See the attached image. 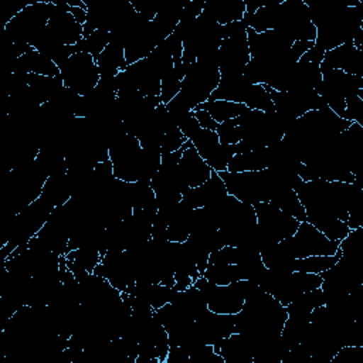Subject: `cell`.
Wrapping results in <instances>:
<instances>
[{
  "instance_id": "7",
  "label": "cell",
  "mask_w": 363,
  "mask_h": 363,
  "mask_svg": "<svg viewBox=\"0 0 363 363\" xmlns=\"http://www.w3.org/2000/svg\"><path fill=\"white\" fill-rule=\"evenodd\" d=\"M190 142L211 170L217 173L227 170L230 160L235 155V145L220 143L216 130L200 128Z\"/></svg>"
},
{
  "instance_id": "19",
  "label": "cell",
  "mask_w": 363,
  "mask_h": 363,
  "mask_svg": "<svg viewBox=\"0 0 363 363\" xmlns=\"http://www.w3.org/2000/svg\"><path fill=\"white\" fill-rule=\"evenodd\" d=\"M101 77H115L128 67L125 48L116 44H108L106 48L95 58Z\"/></svg>"
},
{
  "instance_id": "34",
  "label": "cell",
  "mask_w": 363,
  "mask_h": 363,
  "mask_svg": "<svg viewBox=\"0 0 363 363\" xmlns=\"http://www.w3.org/2000/svg\"><path fill=\"white\" fill-rule=\"evenodd\" d=\"M179 129L184 135V138L189 139V140L196 135V132L200 129V125H199V122H197V119H196L193 112L184 121H182L179 123Z\"/></svg>"
},
{
  "instance_id": "30",
  "label": "cell",
  "mask_w": 363,
  "mask_h": 363,
  "mask_svg": "<svg viewBox=\"0 0 363 363\" xmlns=\"http://www.w3.org/2000/svg\"><path fill=\"white\" fill-rule=\"evenodd\" d=\"M189 139L184 138V135L182 133V130L179 128H173L170 130H167L162 139V145H160V152L162 153H170V152H176L179 150Z\"/></svg>"
},
{
  "instance_id": "22",
  "label": "cell",
  "mask_w": 363,
  "mask_h": 363,
  "mask_svg": "<svg viewBox=\"0 0 363 363\" xmlns=\"http://www.w3.org/2000/svg\"><path fill=\"white\" fill-rule=\"evenodd\" d=\"M325 303H326V298L322 288H316V289L301 294L285 308H286L288 316H309V313L315 308L322 306Z\"/></svg>"
},
{
  "instance_id": "11",
  "label": "cell",
  "mask_w": 363,
  "mask_h": 363,
  "mask_svg": "<svg viewBox=\"0 0 363 363\" xmlns=\"http://www.w3.org/2000/svg\"><path fill=\"white\" fill-rule=\"evenodd\" d=\"M228 196L227 187L217 172L213 170L211 176L197 187H189L183 194L184 200L191 208L214 207L223 203Z\"/></svg>"
},
{
  "instance_id": "14",
  "label": "cell",
  "mask_w": 363,
  "mask_h": 363,
  "mask_svg": "<svg viewBox=\"0 0 363 363\" xmlns=\"http://www.w3.org/2000/svg\"><path fill=\"white\" fill-rule=\"evenodd\" d=\"M11 72L58 77L60 68L54 61H51L48 57H45L44 54L31 47L27 52H24L20 58H17L13 62Z\"/></svg>"
},
{
  "instance_id": "15",
  "label": "cell",
  "mask_w": 363,
  "mask_h": 363,
  "mask_svg": "<svg viewBox=\"0 0 363 363\" xmlns=\"http://www.w3.org/2000/svg\"><path fill=\"white\" fill-rule=\"evenodd\" d=\"M254 350V340L234 332L221 342L218 353L225 363H252Z\"/></svg>"
},
{
  "instance_id": "4",
  "label": "cell",
  "mask_w": 363,
  "mask_h": 363,
  "mask_svg": "<svg viewBox=\"0 0 363 363\" xmlns=\"http://www.w3.org/2000/svg\"><path fill=\"white\" fill-rule=\"evenodd\" d=\"M64 86L84 96L89 94L99 81V71L95 58L86 52H75L60 68Z\"/></svg>"
},
{
  "instance_id": "10",
  "label": "cell",
  "mask_w": 363,
  "mask_h": 363,
  "mask_svg": "<svg viewBox=\"0 0 363 363\" xmlns=\"http://www.w3.org/2000/svg\"><path fill=\"white\" fill-rule=\"evenodd\" d=\"M200 336L206 345H211L218 353L221 342L235 332V315L206 311L196 320Z\"/></svg>"
},
{
  "instance_id": "35",
  "label": "cell",
  "mask_w": 363,
  "mask_h": 363,
  "mask_svg": "<svg viewBox=\"0 0 363 363\" xmlns=\"http://www.w3.org/2000/svg\"><path fill=\"white\" fill-rule=\"evenodd\" d=\"M193 113H194V116H196V119H197V122H199V125H200V128H203V129H208V130H216L217 129V122L211 118V115L207 112V111H204V109H193Z\"/></svg>"
},
{
  "instance_id": "13",
  "label": "cell",
  "mask_w": 363,
  "mask_h": 363,
  "mask_svg": "<svg viewBox=\"0 0 363 363\" xmlns=\"http://www.w3.org/2000/svg\"><path fill=\"white\" fill-rule=\"evenodd\" d=\"M177 167H179V174L187 189L203 184L213 173L211 167L199 155V152L196 150V147L191 145L190 140L182 153Z\"/></svg>"
},
{
  "instance_id": "12",
  "label": "cell",
  "mask_w": 363,
  "mask_h": 363,
  "mask_svg": "<svg viewBox=\"0 0 363 363\" xmlns=\"http://www.w3.org/2000/svg\"><path fill=\"white\" fill-rule=\"evenodd\" d=\"M320 71L340 69L343 72L363 77V51L357 50L353 43H345L325 52L320 62Z\"/></svg>"
},
{
  "instance_id": "31",
  "label": "cell",
  "mask_w": 363,
  "mask_h": 363,
  "mask_svg": "<svg viewBox=\"0 0 363 363\" xmlns=\"http://www.w3.org/2000/svg\"><path fill=\"white\" fill-rule=\"evenodd\" d=\"M345 119L349 122H356L363 126V99L359 95L346 98Z\"/></svg>"
},
{
  "instance_id": "33",
  "label": "cell",
  "mask_w": 363,
  "mask_h": 363,
  "mask_svg": "<svg viewBox=\"0 0 363 363\" xmlns=\"http://www.w3.org/2000/svg\"><path fill=\"white\" fill-rule=\"evenodd\" d=\"M247 26L242 20H238V21H233V23H228L225 26H221V34H223V40L224 38H233V37H238V35H242L247 33Z\"/></svg>"
},
{
  "instance_id": "21",
  "label": "cell",
  "mask_w": 363,
  "mask_h": 363,
  "mask_svg": "<svg viewBox=\"0 0 363 363\" xmlns=\"http://www.w3.org/2000/svg\"><path fill=\"white\" fill-rule=\"evenodd\" d=\"M196 108L207 111L217 123L234 119L248 109L244 104H237V102L223 101V99H208Z\"/></svg>"
},
{
  "instance_id": "9",
  "label": "cell",
  "mask_w": 363,
  "mask_h": 363,
  "mask_svg": "<svg viewBox=\"0 0 363 363\" xmlns=\"http://www.w3.org/2000/svg\"><path fill=\"white\" fill-rule=\"evenodd\" d=\"M250 60L247 33L221 41L218 47V71L221 75H241Z\"/></svg>"
},
{
  "instance_id": "3",
  "label": "cell",
  "mask_w": 363,
  "mask_h": 363,
  "mask_svg": "<svg viewBox=\"0 0 363 363\" xmlns=\"http://www.w3.org/2000/svg\"><path fill=\"white\" fill-rule=\"evenodd\" d=\"M220 78L221 74L217 67L196 61L189 65L177 95L191 109H194L196 106L208 101L213 91L217 88Z\"/></svg>"
},
{
  "instance_id": "2",
  "label": "cell",
  "mask_w": 363,
  "mask_h": 363,
  "mask_svg": "<svg viewBox=\"0 0 363 363\" xmlns=\"http://www.w3.org/2000/svg\"><path fill=\"white\" fill-rule=\"evenodd\" d=\"M52 10V1H34L26 4L3 28L11 43H31L45 30Z\"/></svg>"
},
{
  "instance_id": "27",
  "label": "cell",
  "mask_w": 363,
  "mask_h": 363,
  "mask_svg": "<svg viewBox=\"0 0 363 363\" xmlns=\"http://www.w3.org/2000/svg\"><path fill=\"white\" fill-rule=\"evenodd\" d=\"M65 258L68 261L79 265L81 268H84L89 274H92L95 267L101 262L102 255H101V252L95 247L84 245V247H79L77 250H72V251L67 252Z\"/></svg>"
},
{
  "instance_id": "29",
  "label": "cell",
  "mask_w": 363,
  "mask_h": 363,
  "mask_svg": "<svg viewBox=\"0 0 363 363\" xmlns=\"http://www.w3.org/2000/svg\"><path fill=\"white\" fill-rule=\"evenodd\" d=\"M216 133L218 136L220 143H224V145H237L241 140L240 128L233 122V119L218 123Z\"/></svg>"
},
{
  "instance_id": "20",
  "label": "cell",
  "mask_w": 363,
  "mask_h": 363,
  "mask_svg": "<svg viewBox=\"0 0 363 363\" xmlns=\"http://www.w3.org/2000/svg\"><path fill=\"white\" fill-rule=\"evenodd\" d=\"M269 203H272L279 210L285 211L286 214L296 218L299 223L306 221L305 208L301 204L296 193L291 187H279L274 191V194L269 199Z\"/></svg>"
},
{
  "instance_id": "28",
  "label": "cell",
  "mask_w": 363,
  "mask_h": 363,
  "mask_svg": "<svg viewBox=\"0 0 363 363\" xmlns=\"http://www.w3.org/2000/svg\"><path fill=\"white\" fill-rule=\"evenodd\" d=\"M180 86H182V79L179 78V75L176 74V71L173 68L160 81V99H162V102L164 105L169 104L180 92Z\"/></svg>"
},
{
  "instance_id": "18",
  "label": "cell",
  "mask_w": 363,
  "mask_h": 363,
  "mask_svg": "<svg viewBox=\"0 0 363 363\" xmlns=\"http://www.w3.org/2000/svg\"><path fill=\"white\" fill-rule=\"evenodd\" d=\"M27 82L31 91L33 98L38 105L52 101L60 91L64 88V82L61 77H45L37 74H28Z\"/></svg>"
},
{
  "instance_id": "36",
  "label": "cell",
  "mask_w": 363,
  "mask_h": 363,
  "mask_svg": "<svg viewBox=\"0 0 363 363\" xmlns=\"http://www.w3.org/2000/svg\"><path fill=\"white\" fill-rule=\"evenodd\" d=\"M323 55H325V51H323L322 48H319L318 45L313 44V45L301 57L299 61H302V62H313V64H319V65H320V62H322V60H323Z\"/></svg>"
},
{
  "instance_id": "1",
  "label": "cell",
  "mask_w": 363,
  "mask_h": 363,
  "mask_svg": "<svg viewBox=\"0 0 363 363\" xmlns=\"http://www.w3.org/2000/svg\"><path fill=\"white\" fill-rule=\"evenodd\" d=\"M227 191L237 200L255 206L269 201L274 191L279 187H288L282 179L269 167L257 172H220Z\"/></svg>"
},
{
  "instance_id": "5",
  "label": "cell",
  "mask_w": 363,
  "mask_h": 363,
  "mask_svg": "<svg viewBox=\"0 0 363 363\" xmlns=\"http://www.w3.org/2000/svg\"><path fill=\"white\" fill-rule=\"evenodd\" d=\"M281 242L295 258H305L311 255H335L340 241H330L311 223L302 221L295 234Z\"/></svg>"
},
{
  "instance_id": "16",
  "label": "cell",
  "mask_w": 363,
  "mask_h": 363,
  "mask_svg": "<svg viewBox=\"0 0 363 363\" xmlns=\"http://www.w3.org/2000/svg\"><path fill=\"white\" fill-rule=\"evenodd\" d=\"M203 14L220 26L242 20L245 14L244 0H206Z\"/></svg>"
},
{
  "instance_id": "17",
  "label": "cell",
  "mask_w": 363,
  "mask_h": 363,
  "mask_svg": "<svg viewBox=\"0 0 363 363\" xmlns=\"http://www.w3.org/2000/svg\"><path fill=\"white\" fill-rule=\"evenodd\" d=\"M272 163V150L271 146L235 153L230 160L227 170L237 173V172H257L269 167Z\"/></svg>"
},
{
  "instance_id": "8",
  "label": "cell",
  "mask_w": 363,
  "mask_h": 363,
  "mask_svg": "<svg viewBox=\"0 0 363 363\" xmlns=\"http://www.w3.org/2000/svg\"><path fill=\"white\" fill-rule=\"evenodd\" d=\"M45 28L60 44L75 45L84 38V27L68 11L65 1H52L51 16Z\"/></svg>"
},
{
  "instance_id": "32",
  "label": "cell",
  "mask_w": 363,
  "mask_h": 363,
  "mask_svg": "<svg viewBox=\"0 0 363 363\" xmlns=\"http://www.w3.org/2000/svg\"><path fill=\"white\" fill-rule=\"evenodd\" d=\"M163 44L167 48V51L170 52L173 60L182 58V55H183V37L176 30L163 41Z\"/></svg>"
},
{
  "instance_id": "6",
  "label": "cell",
  "mask_w": 363,
  "mask_h": 363,
  "mask_svg": "<svg viewBox=\"0 0 363 363\" xmlns=\"http://www.w3.org/2000/svg\"><path fill=\"white\" fill-rule=\"evenodd\" d=\"M257 214V224L261 231L274 242L284 241L295 234L299 221L285 211L279 210L269 201H262L254 206Z\"/></svg>"
},
{
  "instance_id": "25",
  "label": "cell",
  "mask_w": 363,
  "mask_h": 363,
  "mask_svg": "<svg viewBox=\"0 0 363 363\" xmlns=\"http://www.w3.org/2000/svg\"><path fill=\"white\" fill-rule=\"evenodd\" d=\"M342 252L337 250L335 255H311L305 258H296L295 261V271L309 272V274H322L332 268L337 259L340 258Z\"/></svg>"
},
{
  "instance_id": "24",
  "label": "cell",
  "mask_w": 363,
  "mask_h": 363,
  "mask_svg": "<svg viewBox=\"0 0 363 363\" xmlns=\"http://www.w3.org/2000/svg\"><path fill=\"white\" fill-rule=\"evenodd\" d=\"M203 277L216 285H228L242 279L241 272L235 264H207Z\"/></svg>"
},
{
  "instance_id": "23",
  "label": "cell",
  "mask_w": 363,
  "mask_h": 363,
  "mask_svg": "<svg viewBox=\"0 0 363 363\" xmlns=\"http://www.w3.org/2000/svg\"><path fill=\"white\" fill-rule=\"evenodd\" d=\"M306 221L311 223L313 227H316L330 241H342L350 231L346 221H342L339 218L329 217V216L313 217V218H308Z\"/></svg>"
},
{
  "instance_id": "26",
  "label": "cell",
  "mask_w": 363,
  "mask_h": 363,
  "mask_svg": "<svg viewBox=\"0 0 363 363\" xmlns=\"http://www.w3.org/2000/svg\"><path fill=\"white\" fill-rule=\"evenodd\" d=\"M109 44V31L106 30H95L89 35L84 37L79 43L74 45L75 52H86L96 58Z\"/></svg>"
},
{
  "instance_id": "37",
  "label": "cell",
  "mask_w": 363,
  "mask_h": 363,
  "mask_svg": "<svg viewBox=\"0 0 363 363\" xmlns=\"http://www.w3.org/2000/svg\"><path fill=\"white\" fill-rule=\"evenodd\" d=\"M315 43L313 41H294V44L291 45L289 48V52L291 55L294 57V60L298 62L301 60V57Z\"/></svg>"
}]
</instances>
